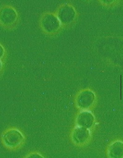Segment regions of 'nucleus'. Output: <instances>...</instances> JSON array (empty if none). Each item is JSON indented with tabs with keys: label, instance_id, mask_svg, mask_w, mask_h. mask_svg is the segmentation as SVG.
Here are the masks:
<instances>
[{
	"label": "nucleus",
	"instance_id": "6",
	"mask_svg": "<svg viewBox=\"0 0 123 158\" xmlns=\"http://www.w3.org/2000/svg\"><path fill=\"white\" fill-rule=\"evenodd\" d=\"M27 158H44V157L38 153H33L28 156Z\"/></svg>",
	"mask_w": 123,
	"mask_h": 158
},
{
	"label": "nucleus",
	"instance_id": "2",
	"mask_svg": "<svg viewBox=\"0 0 123 158\" xmlns=\"http://www.w3.org/2000/svg\"><path fill=\"white\" fill-rule=\"evenodd\" d=\"M90 136V132L88 129L77 126L73 131V141L76 144L82 145L87 142Z\"/></svg>",
	"mask_w": 123,
	"mask_h": 158
},
{
	"label": "nucleus",
	"instance_id": "5",
	"mask_svg": "<svg viewBox=\"0 0 123 158\" xmlns=\"http://www.w3.org/2000/svg\"><path fill=\"white\" fill-rule=\"evenodd\" d=\"M82 98L78 101V106L83 109L89 107L94 102L95 95L92 92L87 91L82 94Z\"/></svg>",
	"mask_w": 123,
	"mask_h": 158
},
{
	"label": "nucleus",
	"instance_id": "4",
	"mask_svg": "<svg viewBox=\"0 0 123 158\" xmlns=\"http://www.w3.org/2000/svg\"><path fill=\"white\" fill-rule=\"evenodd\" d=\"M108 155L110 158H123V142L117 141L112 143L109 148Z\"/></svg>",
	"mask_w": 123,
	"mask_h": 158
},
{
	"label": "nucleus",
	"instance_id": "1",
	"mask_svg": "<svg viewBox=\"0 0 123 158\" xmlns=\"http://www.w3.org/2000/svg\"><path fill=\"white\" fill-rule=\"evenodd\" d=\"M4 143L9 148L19 146L24 140V136L20 132L16 130H11L6 132L2 136Z\"/></svg>",
	"mask_w": 123,
	"mask_h": 158
},
{
	"label": "nucleus",
	"instance_id": "3",
	"mask_svg": "<svg viewBox=\"0 0 123 158\" xmlns=\"http://www.w3.org/2000/svg\"><path fill=\"white\" fill-rule=\"evenodd\" d=\"M95 122L93 114L89 111H84L78 114L76 119L77 126L86 129L91 128Z\"/></svg>",
	"mask_w": 123,
	"mask_h": 158
}]
</instances>
